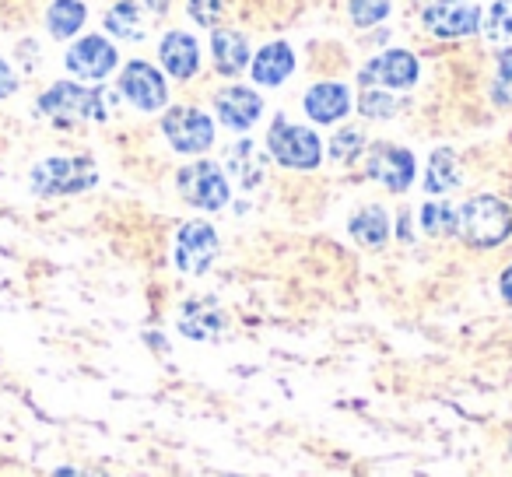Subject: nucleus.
I'll list each match as a JSON object with an SVG mask.
<instances>
[{"label": "nucleus", "instance_id": "1", "mask_svg": "<svg viewBox=\"0 0 512 477\" xmlns=\"http://www.w3.org/2000/svg\"><path fill=\"white\" fill-rule=\"evenodd\" d=\"M453 235H460L474 250H495L512 235V207L502 197L477 193V197L463 200V207L456 211Z\"/></svg>", "mask_w": 512, "mask_h": 477}, {"label": "nucleus", "instance_id": "2", "mask_svg": "<svg viewBox=\"0 0 512 477\" xmlns=\"http://www.w3.org/2000/svg\"><path fill=\"white\" fill-rule=\"evenodd\" d=\"M113 92L106 88H85L78 81H57L39 95V113L57 123H81V120H109L113 116Z\"/></svg>", "mask_w": 512, "mask_h": 477}, {"label": "nucleus", "instance_id": "3", "mask_svg": "<svg viewBox=\"0 0 512 477\" xmlns=\"http://www.w3.org/2000/svg\"><path fill=\"white\" fill-rule=\"evenodd\" d=\"M29 183L36 197H71V193L92 190L99 183V169L85 155H57V158H43L32 169Z\"/></svg>", "mask_w": 512, "mask_h": 477}, {"label": "nucleus", "instance_id": "4", "mask_svg": "<svg viewBox=\"0 0 512 477\" xmlns=\"http://www.w3.org/2000/svg\"><path fill=\"white\" fill-rule=\"evenodd\" d=\"M267 155L285 165V169L309 172L320 165L323 141L309 127H302V123H292V120H285V116H278V120L271 123V130H267Z\"/></svg>", "mask_w": 512, "mask_h": 477}, {"label": "nucleus", "instance_id": "5", "mask_svg": "<svg viewBox=\"0 0 512 477\" xmlns=\"http://www.w3.org/2000/svg\"><path fill=\"white\" fill-rule=\"evenodd\" d=\"M176 190L186 204L200 207V211H221L232 197L228 190V179L225 172L218 169L214 162H190L179 169L176 176Z\"/></svg>", "mask_w": 512, "mask_h": 477}, {"label": "nucleus", "instance_id": "6", "mask_svg": "<svg viewBox=\"0 0 512 477\" xmlns=\"http://www.w3.org/2000/svg\"><path fill=\"white\" fill-rule=\"evenodd\" d=\"M162 134L179 155H204L214 144V120L204 109L193 106H172L162 116Z\"/></svg>", "mask_w": 512, "mask_h": 477}, {"label": "nucleus", "instance_id": "7", "mask_svg": "<svg viewBox=\"0 0 512 477\" xmlns=\"http://www.w3.org/2000/svg\"><path fill=\"white\" fill-rule=\"evenodd\" d=\"M421 22L439 39H463L481 29V8L460 0H414Z\"/></svg>", "mask_w": 512, "mask_h": 477}, {"label": "nucleus", "instance_id": "8", "mask_svg": "<svg viewBox=\"0 0 512 477\" xmlns=\"http://www.w3.org/2000/svg\"><path fill=\"white\" fill-rule=\"evenodd\" d=\"M218 232L207 221H186L176 235V267L190 278H200V274L211 271V264L218 260Z\"/></svg>", "mask_w": 512, "mask_h": 477}, {"label": "nucleus", "instance_id": "9", "mask_svg": "<svg viewBox=\"0 0 512 477\" xmlns=\"http://www.w3.org/2000/svg\"><path fill=\"white\" fill-rule=\"evenodd\" d=\"M120 95L141 113H158L169 102V85H165L162 71L151 67L148 60H130L120 74Z\"/></svg>", "mask_w": 512, "mask_h": 477}, {"label": "nucleus", "instance_id": "10", "mask_svg": "<svg viewBox=\"0 0 512 477\" xmlns=\"http://www.w3.org/2000/svg\"><path fill=\"white\" fill-rule=\"evenodd\" d=\"M365 172L369 179H376L379 186H386L390 193H404L407 186L414 183V172H418V162L407 148H397V144H372L369 148V162H365Z\"/></svg>", "mask_w": 512, "mask_h": 477}, {"label": "nucleus", "instance_id": "11", "mask_svg": "<svg viewBox=\"0 0 512 477\" xmlns=\"http://www.w3.org/2000/svg\"><path fill=\"white\" fill-rule=\"evenodd\" d=\"M120 53L106 36H85L67 50V71L81 81H102L116 71Z\"/></svg>", "mask_w": 512, "mask_h": 477}, {"label": "nucleus", "instance_id": "12", "mask_svg": "<svg viewBox=\"0 0 512 477\" xmlns=\"http://www.w3.org/2000/svg\"><path fill=\"white\" fill-rule=\"evenodd\" d=\"M418 60L414 53L407 50H386L379 57L369 60V67L362 71V81L365 85H376V88H393V92H404V88H414L418 85Z\"/></svg>", "mask_w": 512, "mask_h": 477}, {"label": "nucleus", "instance_id": "13", "mask_svg": "<svg viewBox=\"0 0 512 477\" xmlns=\"http://www.w3.org/2000/svg\"><path fill=\"white\" fill-rule=\"evenodd\" d=\"M214 113H218V120L228 130H239L242 134V130H249L264 116V99H260V92H253L246 85H228L214 95Z\"/></svg>", "mask_w": 512, "mask_h": 477}, {"label": "nucleus", "instance_id": "14", "mask_svg": "<svg viewBox=\"0 0 512 477\" xmlns=\"http://www.w3.org/2000/svg\"><path fill=\"white\" fill-rule=\"evenodd\" d=\"M228 320L214 299H186L179 309V334L190 341H218Z\"/></svg>", "mask_w": 512, "mask_h": 477}, {"label": "nucleus", "instance_id": "15", "mask_svg": "<svg viewBox=\"0 0 512 477\" xmlns=\"http://www.w3.org/2000/svg\"><path fill=\"white\" fill-rule=\"evenodd\" d=\"M158 60H162L169 78L190 81L200 71V43L190 32H165L162 43H158Z\"/></svg>", "mask_w": 512, "mask_h": 477}, {"label": "nucleus", "instance_id": "16", "mask_svg": "<svg viewBox=\"0 0 512 477\" xmlns=\"http://www.w3.org/2000/svg\"><path fill=\"white\" fill-rule=\"evenodd\" d=\"M225 169L232 172L235 186H242V190H256L267 176V151L256 141H249V137H242V141L228 144Z\"/></svg>", "mask_w": 512, "mask_h": 477}, {"label": "nucleus", "instance_id": "17", "mask_svg": "<svg viewBox=\"0 0 512 477\" xmlns=\"http://www.w3.org/2000/svg\"><path fill=\"white\" fill-rule=\"evenodd\" d=\"M302 106L313 123H337L351 113V88L341 81H320L306 92Z\"/></svg>", "mask_w": 512, "mask_h": 477}, {"label": "nucleus", "instance_id": "18", "mask_svg": "<svg viewBox=\"0 0 512 477\" xmlns=\"http://www.w3.org/2000/svg\"><path fill=\"white\" fill-rule=\"evenodd\" d=\"M249 71H253V81L264 88H278L292 78L295 71V53L288 43H267L264 50L249 60Z\"/></svg>", "mask_w": 512, "mask_h": 477}, {"label": "nucleus", "instance_id": "19", "mask_svg": "<svg viewBox=\"0 0 512 477\" xmlns=\"http://www.w3.org/2000/svg\"><path fill=\"white\" fill-rule=\"evenodd\" d=\"M211 57H214V71L225 74V78H239L249 67V43L242 32L235 29H218L211 32Z\"/></svg>", "mask_w": 512, "mask_h": 477}, {"label": "nucleus", "instance_id": "20", "mask_svg": "<svg viewBox=\"0 0 512 477\" xmlns=\"http://www.w3.org/2000/svg\"><path fill=\"white\" fill-rule=\"evenodd\" d=\"M348 232L365 250H383L386 239H390V218H386L383 207L369 204V207H362V211H355V218L348 221Z\"/></svg>", "mask_w": 512, "mask_h": 477}, {"label": "nucleus", "instance_id": "21", "mask_svg": "<svg viewBox=\"0 0 512 477\" xmlns=\"http://www.w3.org/2000/svg\"><path fill=\"white\" fill-rule=\"evenodd\" d=\"M106 32H113L116 39H127V43H137V39H144L141 0H116L113 8L106 11Z\"/></svg>", "mask_w": 512, "mask_h": 477}, {"label": "nucleus", "instance_id": "22", "mask_svg": "<svg viewBox=\"0 0 512 477\" xmlns=\"http://www.w3.org/2000/svg\"><path fill=\"white\" fill-rule=\"evenodd\" d=\"M460 186V162H456L453 148L432 151L425 169V190L428 193H453Z\"/></svg>", "mask_w": 512, "mask_h": 477}, {"label": "nucleus", "instance_id": "23", "mask_svg": "<svg viewBox=\"0 0 512 477\" xmlns=\"http://www.w3.org/2000/svg\"><path fill=\"white\" fill-rule=\"evenodd\" d=\"M88 18V8L81 0H53L50 11H46V29H50L53 39H71L81 32Z\"/></svg>", "mask_w": 512, "mask_h": 477}, {"label": "nucleus", "instance_id": "24", "mask_svg": "<svg viewBox=\"0 0 512 477\" xmlns=\"http://www.w3.org/2000/svg\"><path fill=\"white\" fill-rule=\"evenodd\" d=\"M421 228H425V235H432V239L453 235L456 232V207L442 204V200H428V204L421 207Z\"/></svg>", "mask_w": 512, "mask_h": 477}, {"label": "nucleus", "instance_id": "25", "mask_svg": "<svg viewBox=\"0 0 512 477\" xmlns=\"http://www.w3.org/2000/svg\"><path fill=\"white\" fill-rule=\"evenodd\" d=\"M481 29L488 39H512V0H491L481 15Z\"/></svg>", "mask_w": 512, "mask_h": 477}, {"label": "nucleus", "instance_id": "26", "mask_svg": "<svg viewBox=\"0 0 512 477\" xmlns=\"http://www.w3.org/2000/svg\"><path fill=\"white\" fill-rule=\"evenodd\" d=\"M365 151V134L358 127H344V130H337L334 134V141H330V158L334 162H355L358 155Z\"/></svg>", "mask_w": 512, "mask_h": 477}, {"label": "nucleus", "instance_id": "27", "mask_svg": "<svg viewBox=\"0 0 512 477\" xmlns=\"http://www.w3.org/2000/svg\"><path fill=\"white\" fill-rule=\"evenodd\" d=\"M393 0H348V15L358 29H372L390 15Z\"/></svg>", "mask_w": 512, "mask_h": 477}, {"label": "nucleus", "instance_id": "28", "mask_svg": "<svg viewBox=\"0 0 512 477\" xmlns=\"http://www.w3.org/2000/svg\"><path fill=\"white\" fill-rule=\"evenodd\" d=\"M491 99H495L498 106H512V50H498L495 81H491Z\"/></svg>", "mask_w": 512, "mask_h": 477}, {"label": "nucleus", "instance_id": "29", "mask_svg": "<svg viewBox=\"0 0 512 477\" xmlns=\"http://www.w3.org/2000/svg\"><path fill=\"white\" fill-rule=\"evenodd\" d=\"M358 109H362V116H369V120H390V116H397V99L386 95L383 88H365Z\"/></svg>", "mask_w": 512, "mask_h": 477}, {"label": "nucleus", "instance_id": "30", "mask_svg": "<svg viewBox=\"0 0 512 477\" xmlns=\"http://www.w3.org/2000/svg\"><path fill=\"white\" fill-rule=\"evenodd\" d=\"M186 11H190V18L197 25H204V29H218V22L225 18V0H190L186 4Z\"/></svg>", "mask_w": 512, "mask_h": 477}, {"label": "nucleus", "instance_id": "31", "mask_svg": "<svg viewBox=\"0 0 512 477\" xmlns=\"http://www.w3.org/2000/svg\"><path fill=\"white\" fill-rule=\"evenodd\" d=\"M18 88V78L15 71H11V64L4 57H0V99H8V95H15Z\"/></svg>", "mask_w": 512, "mask_h": 477}, {"label": "nucleus", "instance_id": "32", "mask_svg": "<svg viewBox=\"0 0 512 477\" xmlns=\"http://www.w3.org/2000/svg\"><path fill=\"white\" fill-rule=\"evenodd\" d=\"M498 292H502V299L512 306V264L502 271V278H498Z\"/></svg>", "mask_w": 512, "mask_h": 477}, {"label": "nucleus", "instance_id": "33", "mask_svg": "<svg viewBox=\"0 0 512 477\" xmlns=\"http://www.w3.org/2000/svg\"><path fill=\"white\" fill-rule=\"evenodd\" d=\"M141 4L151 11V18H162L165 11H169V4H172V0H141Z\"/></svg>", "mask_w": 512, "mask_h": 477}, {"label": "nucleus", "instance_id": "34", "mask_svg": "<svg viewBox=\"0 0 512 477\" xmlns=\"http://www.w3.org/2000/svg\"><path fill=\"white\" fill-rule=\"evenodd\" d=\"M53 477H102V474H92V470H74V467H60Z\"/></svg>", "mask_w": 512, "mask_h": 477}, {"label": "nucleus", "instance_id": "35", "mask_svg": "<svg viewBox=\"0 0 512 477\" xmlns=\"http://www.w3.org/2000/svg\"><path fill=\"white\" fill-rule=\"evenodd\" d=\"M397 235H400V239H411V221H407V211H400V221H397Z\"/></svg>", "mask_w": 512, "mask_h": 477}]
</instances>
